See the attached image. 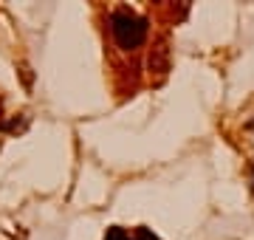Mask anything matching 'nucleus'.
<instances>
[{
	"label": "nucleus",
	"mask_w": 254,
	"mask_h": 240,
	"mask_svg": "<svg viewBox=\"0 0 254 240\" xmlns=\"http://www.w3.org/2000/svg\"><path fill=\"white\" fill-rule=\"evenodd\" d=\"M110 34H113V40L122 51H136L147 43L150 23H147V17H141L130 9H116L110 11Z\"/></svg>",
	"instance_id": "1"
},
{
	"label": "nucleus",
	"mask_w": 254,
	"mask_h": 240,
	"mask_svg": "<svg viewBox=\"0 0 254 240\" xmlns=\"http://www.w3.org/2000/svg\"><path fill=\"white\" fill-rule=\"evenodd\" d=\"M105 240H136V238H130L122 226H113V229H108V235H105Z\"/></svg>",
	"instance_id": "2"
},
{
	"label": "nucleus",
	"mask_w": 254,
	"mask_h": 240,
	"mask_svg": "<svg viewBox=\"0 0 254 240\" xmlns=\"http://www.w3.org/2000/svg\"><path fill=\"white\" fill-rule=\"evenodd\" d=\"M133 238H136V240H161L158 235H153V229H147V226H138Z\"/></svg>",
	"instance_id": "3"
},
{
	"label": "nucleus",
	"mask_w": 254,
	"mask_h": 240,
	"mask_svg": "<svg viewBox=\"0 0 254 240\" xmlns=\"http://www.w3.org/2000/svg\"><path fill=\"white\" fill-rule=\"evenodd\" d=\"M246 127H249V130H254V119H252V121H249V124H246Z\"/></svg>",
	"instance_id": "4"
}]
</instances>
